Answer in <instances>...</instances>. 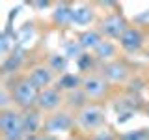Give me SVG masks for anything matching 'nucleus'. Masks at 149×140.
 I'll return each mask as SVG.
<instances>
[{"instance_id":"5","label":"nucleus","mask_w":149,"mask_h":140,"mask_svg":"<svg viewBox=\"0 0 149 140\" xmlns=\"http://www.w3.org/2000/svg\"><path fill=\"white\" fill-rule=\"evenodd\" d=\"M127 21H125L123 15H119V13H110V15H106L104 19L101 21V28L99 32L101 34H104L106 37H119L127 32Z\"/></svg>"},{"instance_id":"17","label":"nucleus","mask_w":149,"mask_h":140,"mask_svg":"<svg viewBox=\"0 0 149 140\" xmlns=\"http://www.w3.org/2000/svg\"><path fill=\"white\" fill-rule=\"evenodd\" d=\"M95 54H97V58H101V60L114 58L116 56V45L110 43V41H102V43L95 49Z\"/></svg>"},{"instance_id":"6","label":"nucleus","mask_w":149,"mask_h":140,"mask_svg":"<svg viewBox=\"0 0 149 140\" xmlns=\"http://www.w3.org/2000/svg\"><path fill=\"white\" fill-rule=\"evenodd\" d=\"M74 125V118L69 112H58V114H52L49 120H45L43 129L45 134H56L62 133V131H69Z\"/></svg>"},{"instance_id":"11","label":"nucleus","mask_w":149,"mask_h":140,"mask_svg":"<svg viewBox=\"0 0 149 140\" xmlns=\"http://www.w3.org/2000/svg\"><path fill=\"white\" fill-rule=\"evenodd\" d=\"M22 125H24V133L30 136V134H36L37 129L43 125V120L39 116V110H24L22 112Z\"/></svg>"},{"instance_id":"1","label":"nucleus","mask_w":149,"mask_h":140,"mask_svg":"<svg viewBox=\"0 0 149 140\" xmlns=\"http://www.w3.org/2000/svg\"><path fill=\"white\" fill-rule=\"evenodd\" d=\"M0 131L2 140H24V125H22V114L15 110H2L0 114Z\"/></svg>"},{"instance_id":"22","label":"nucleus","mask_w":149,"mask_h":140,"mask_svg":"<svg viewBox=\"0 0 149 140\" xmlns=\"http://www.w3.org/2000/svg\"><path fill=\"white\" fill-rule=\"evenodd\" d=\"M69 140H82L80 136H73V138H69Z\"/></svg>"},{"instance_id":"12","label":"nucleus","mask_w":149,"mask_h":140,"mask_svg":"<svg viewBox=\"0 0 149 140\" xmlns=\"http://www.w3.org/2000/svg\"><path fill=\"white\" fill-rule=\"evenodd\" d=\"M78 43L82 45L84 50H95L97 47L102 43L101 32H97V30H88V32H84V34H80V37H78Z\"/></svg>"},{"instance_id":"23","label":"nucleus","mask_w":149,"mask_h":140,"mask_svg":"<svg viewBox=\"0 0 149 140\" xmlns=\"http://www.w3.org/2000/svg\"><path fill=\"white\" fill-rule=\"evenodd\" d=\"M146 112H147V114H149V105H147V106H146Z\"/></svg>"},{"instance_id":"3","label":"nucleus","mask_w":149,"mask_h":140,"mask_svg":"<svg viewBox=\"0 0 149 140\" xmlns=\"http://www.w3.org/2000/svg\"><path fill=\"white\" fill-rule=\"evenodd\" d=\"M77 121L86 131H99L101 125L104 123V108L99 105H86L78 112Z\"/></svg>"},{"instance_id":"2","label":"nucleus","mask_w":149,"mask_h":140,"mask_svg":"<svg viewBox=\"0 0 149 140\" xmlns=\"http://www.w3.org/2000/svg\"><path fill=\"white\" fill-rule=\"evenodd\" d=\"M11 99L17 106L24 110H30L34 105H37V99H39V90L32 84L30 78H21L19 82H15L11 90Z\"/></svg>"},{"instance_id":"19","label":"nucleus","mask_w":149,"mask_h":140,"mask_svg":"<svg viewBox=\"0 0 149 140\" xmlns=\"http://www.w3.org/2000/svg\"><path fill=\"white\" fill-rule=\"evenodd\" d=\"M49 67L52 69V71H65V67H67V58L65 56H60V54H52L49 56Z\"/></svg>"},{"instance_id":"10","label":"nucleus","mask_w":149,"mask_h":140,"mask_svg":"<svg viewBox=\"0 0 149 140\" xmlns=\"http://www.w3.org/2000/svg\"><path fill=\"white\" fill-rule=\"evenodd\" d=\"M102 77L110 82H123L129 77V67L123 62H110L102 67Z\"/></svg>"},{"instance_id":"16","label":"nucleus","mask_w":149,"mask_h":140,"mask_svg":"<svg viewBox=\"0 0 149 140\" xmlns=\"http://www.w3.org/2000/svg\"><path fill=\"white\" fill-rule=\"evenodd\" d=\"M82 86V78L80 77H74V75H63V77H60L58 80V88L60 90H78V88Z\"/></svg>"},{"instance_id":"21","label":"nucleus","mask_w":149,"mask_h":140,"mask_svg":"<svg viewBox=\"0 0 149 140\" xmlns=\"http://www.w3.org/2000/svg\"><path fill=\"white\" fill-rule=\"evenodd\" d=\"M91 140H119V138L116 136L110 129H99V131H95V134H93Z\"/></svg>"},{"instance_id":"13","label":"nucleus","mask_w":149,"mask_h":140,"mask_svg":"<svg viewBox=\"0 0 149 140\" xmlns=\"http://www.w3.org/2000/svg\"><path fill=\"white\" fill-rule=\"evenodd\" d=\"M54 22L60 26H67V24H73V8L69 6H60L58 9L54 11Z\"/></svg>"},{"instance_id":"15","label":"nucleus","mask_w":149,"mask_h":140,"mask_svg":"<svg viewBox=\"0 0 149 140\" xmlns=\"http://www.w3.org/2000/svg\"><path fill=\"white\" fill-rule=\"evenodd\" d=\"M93 19V11L88 6H78L73 8V22L74 24H88Z\"/></svg>"},{"instance_id":"9","label":"nucleus","mask_w":149,"mask_h":140,"mask_svg":"<svg viewBox=\"0 0 149 140\" xmlns=\"http://www.w3.org/2000/svg\"><path fill=\"white\" fill-rule=\"evenodd\" d=\"M32 80V84L37 88V90H47V88L50 86V82L54 80V71L50 67H45V65H37L30 71V77H28Z\"/></svg>"},{"instance_id":"4","label":"nucleus","mask_w":149,"mask_h":140,"mask_svg":"<svg viewBox=\"0 0 149 140\" xmlns=\"http://www.w3.org/2000/svg\"><path fill=\"white\" fill-rule=\"evenodd\" d=\"M80 90L86 93L88 99L99 101L106 95V92H108V82H106V78L102 77V75H86V77L82 78Z\"/></svg>"},{"instance_id":"14","label":"nucleus","mask_w":149,"mask_h":140,"mask_svg":"<svg viewBox=\"0 0 149 140\" xmlns=\"http://www.w3.org/2000/svg\"><path fill=\"white\" fill-rule=\"evenodd\" d=\"M22 52H13L11 56H6V60H4V64H2V73L4 75H8V73H15L19 67H21V64H22Z\"/></svg>"},{"instance_id":"7","label":"nucleus","mask_w":149,"mask_h":140,"mask_svg":"<svg viewBox=\"0 0 149 140\" xmlns=\"http://www.w3.org/2000/svg\"><path fill=\"white\" fill-rule=\"evenodd\" d=\"M63 101L60 88H47V90L39 92V99H37V108L43 110H56L60 103Z\"/></svg>"},{"instance_id":"20","label":"nucleus","mask_w":149,"mask_h":140,"mask_svg":"<svg viewBox=\"0 0 149 140\" xmlns=\"http://www.w3.org/2000/svg\"><path fill=\"white\" fill-rule=\"evenodd\" d=\"M119 140H149V131L147 129H138L134 133H127L123 136H119Z\"/></svg>"},{"instance_id":"18","label":"nucleus","mask_w":149,"mask_h":140,"mask_svg":"<svg viewBox=\"0 0 149 140\" xmlns=\"http://www.w3.org/2000/svg\"><path fill=\"white\" fill-rule=\"evenodd\" d=\"M65 56L67 58H74V60H80L84 56V49L78 41H69L65 43Z\"/></svg>"},{"instance_id":"8","label":"nucleus","mask_w":149,"mask_h":140,"mask_svg":"<svg viewBox=\"0 0 149 140\" xmlns=\"http://www.w3.org/2000/svg\"><path fill=\"white\" fill-rule=\"evenodd\" d=\"M119 45L123 47V50L127 52H138L143 45V34L140 28H134V26H129L127 32L119 37Z\"/></svg>"}]
</instances>
